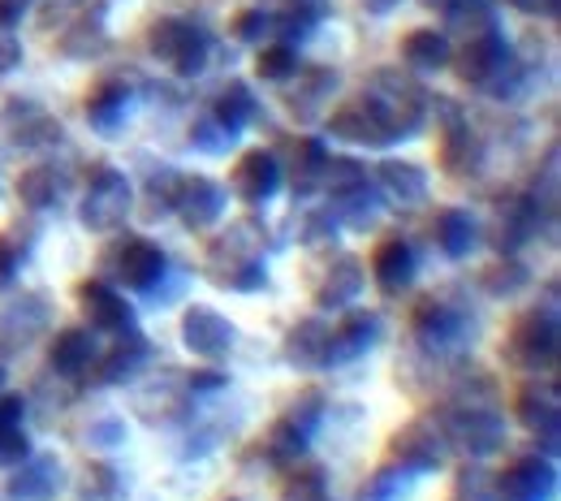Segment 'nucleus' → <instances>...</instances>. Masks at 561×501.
I'll use <instances>...</instances> for the list:
<instances>
[{"label":"nucleus","instance_id":"obj_16","mask_svg":"<svg viewBox=\"0 0 561 501\" xmlns=\"http://www.w3.org/2000/svg\"><path fill=\"white\" fill-rule=\"evenodd\" d=\"M78 307H82V320L91 324V333H126L135 329V307L108 286V282H82L78 286Z\"/></svg>","mask_w":561,"mask_h":501},{"label":"nucleus","instance_id":"obj_48","mask_svg":"<svg viewBox=\"0 0 561 501\" xmlns=\"http://www.w3.org/2000/svg\"><path fill=\"white\" fill-rule=\"evenodd\" d=\"M233 35H238L242 44H264V39L273 35V13H268V9H242V13L233 18Z\"/></svg>","mask_w":561,"mask_h":501},{"label":"nucleus","instance_id":"obj_2","mask_svg":"<svg viewBox=\"0 0 561 501\" xmlns=\"http://www.w3.org/2000/svg\"><path fill=\"white\" fill-rule=\"evenodd\" d=\"M147 48L160 66L178 73V78H195V73L208 70L211 57V39L208 31L191 18H156L151 31H147Z\"/></svg>","mask_w":561,"mask_h":501},{"label":"nucleus","instance_id":"obj_45","mask_svg":"<svg viewBox=\"0 0 561 501\" xmlns=\"http://www.w3.org/2000/svg\"><path fill=\"white\" fill-rule=\"evenodd\" d=\"M233 144H238V135H233L229 126H220L211 113L208 117H199L195 130H191V147H199V151H208V156H225Z\"/></svg>","mask_w":561,"mask_h":501},{"label":"nucleus","instance_id":"obj_3","mask_svg":"<svg viewBox=\"0 0 561 501\" xmlns=\"http://www.w3.org/2000/svg\"><path fill=\"white\" fill-rule=\"evenodd\" d=\"M130 208H135L130 178H126L117 164H95V169L87 173V191H82V204H78L82 229H91V234H113V229L126 225Z\"/></svg>","mask_w":561,"mask_h":501},{"label":"nucleus","instance_id":"obj_22","mask_svg":"<svg viewBox=\"0 0 561 501\" xmlns=\"http://www.w3.org/2000/svg\"><path fill=\"white\" fill-rule=\"evenodd\" d=\"M130 104H135V95H130V87L117 82V78L91 87V91H87V122H91V130L104 135V139L122 135V126H126V117H130Z\"/></svg>","mask_w":561,"mask_h":501},{"label":"nucleus","instance_id":"obj_29","mask_svg":"<svg viewBox=\"0 0 561 501\" xmlns=\"http://www.w3.org/2000/svg\"><path fill=\"white\" fill-rule=\"evenodd\" d=\"M48 363L57 376H82L95 363V338L91 329H61L48 342Z\"/></svg>","mask_w":561,"mask_h":501},{"label":"nucleus","instance_id":"obj_11","mask_svg":"<svg viewBox=\"0 0 561 501\" xmlns=\"http://www.w3.org/2000/svg\"><path fill=\"white\" fill-rule=\"evenodd\" d=\"M514 66V48L510 39L496 31V26H484L471 35V44L458 53V78L471 82V87H484L489 91L501 73Z\"/></svg>","mask_w":561,"mask_h":501},{"label":"nucleus","instance_id":"obj_38","mask_svg":"<svg viewBox=\"0 0 561 501\" xmlns=\"http://www.w3.org/2000/svg\"><path fill=\"white\" fill-rule=\"evenodd\" d=\"M208 277L220 289H238V294H255V289L268 286V269H264L260 255L255 260H238L229 269H208Z\"/></svg>","mask_w":561,"mask_h":501},{"label":"nucleus","instance_id":"obj_59","mask_svg":"<svg viewBox=\"0 0 561 501\" xmlns=\"http://www.w3.org/2000/svg\"><path fill=\"white\" fill-rule=\"evenodd\" d=\"M0 394H4V367H0Z\"/></svg>","mask_w":561,"mask_h":501},{"label":"nucleus","instance_id":"obj_4","mask_svg":"<svg viewBox=\"0 0 561 501\" xmlns=\"http://www.w3.org/2000/svg\"><path fill=\"white\" fill-rule=\"evenodd\" d=\"M367 95L376 100V109H380L393 144L415 139L423 130V122H427V91H423L415 78H407L402 70H380Z\"/></svg>","mask_w":561,"mask_h":501},{"label":"nucleus","instance_id":"obj_12","mask_svg":"<svg viewBox=\"0 0 561 501\" xmlns=\"http://www.w3.org/2000/svg\"><path fill=\"white\" fill-rule=\"evenodd\" d=\"M182 342L186 351L199 358H225L238 342V324L229 316H220L216 307H204V303H191L186 316H182Z\"/></svg>","mask_w":561,"mask_h":501},{"label":"nucleus","instance_id":"obj_56","mask_svg":"<svg viewBox=\"0 0 561 501\" xmlns=\"http://www.w3.org/2000/svg\"><path fill=\"white\" fill-rule=\"evenodd\" d=\"M31 4H35V0H0V26H4V31H13V26L31 13Z\"/></svg>","mask_w":561,"mask_h":501},{"label":"nucleus","instance_id":"obj_26","mask_svg":"<svg viewBox=\"0 0 561 501\" xmlns=\"http://www.w3.org/2000/svg\"><path fill=\"white\" fill-rule=\"evenodd\" d=\"M376 182H380V191H385L393 204H402V208H415V204L427 200V173H423L415 160H380Z\"/></svg>","mask_w":561,"mask_h":501},{"label":"nucleus","instance_id":"obj_35","mask_svg":"<svg viewBox=\"0 0 561 501\" xmlns=\"http://www.w3.org/2000/svg\"><path fill=\"white\" fill-rule=\"evenodd\" d=\"M329 151L320 139H298L294 144V195H316L320 191V169Z\"/></svg>","mask_w":561,"mask_h":501},{"label":"nucleus","instance_id":"obj_55","mask_svg":"<svg viewBox=\"0 0 561 501\" xmlns=\"http://www.w3.org/2000/svg\"><path fill=\"white\" fill-rule=\"evenodd\" d=\"M0 424H26V398L22 394H0Z\"/></svg>","mask_w":561,"mask_h":501},{"label":"nucleus","instance_id":"obj_18","mask_svg":"<svg viewBox=\"0 0 561 501\" xmlns=\"http://www.w3.org/2000/svg\"><path fill=\"white\" fill-rule=\"evenodd\" d=\"M277 191H280L277 156H273V151H264V147H251V151L233 164V195H238L242 204L260 208V204H268Z\"/></svg>","mask_w":561,"mask_h":501},{"label":"nucleus","instance_id":"obj_49","mask_svg":"<svg viewBox=\"0 0 561 501\" xmlns=\"http://www.w3.org/2000/svg\"><path fill=\"white\" fill-rule=\"evenodd\" d=\"M31 454L26 424H0V467H18Z\"/></svg>","mask_w":561,"mask_h":501},{"label":"nucleus","instance_id":"obj_19","mask_svg":"<svg viewBox=\"0 0 561 501\" xmlns=\"http://www.w3.org/2000/svg\"><path fill=\"white\" fill-rule=\"evenodd\" d=\"M415 273H420V260H415V247L407 238H385L376 251H371V282L380 286V294L398 298L415 286Z\"/></svg>","mask_w":561,"mask_h":501},{"label":"nucleus","instance_id":"obj_42","mask_svg":"<svg viewBox=\"0 0 561 501\" xmlns=\"http://www.w3.org/2000/svg\"><path fill=\"white\" fill-rule=\"evenodd\" d=\"M255 73H260L264 82H289L294 73H302V66H298V48H289V44H268V48H260Z\"/></svg>","mask_w":561,"mask_h":501},{"label":"nucleus","instance_id":"obj_53","mask_svg":"<svg viewBox=\"0 0 561 501\" xmlns=\"http://www.w3.org/2000/svg\"><path fill=\"white\" fill-rule=\"evenodd\" d=\"M87 441H95V445H122L126 441V424L122 420H100V424L87 429Z\"/></svg>","mask_w":561,"mask_h":501},{"label":"nucleus","instance_id":"obj_9","mask_svg":"<svg viewBox=\"0 0 561 501\" xmlns=\"http://www.w3.org/2000/svg\"><path fill=\"white\" fill-rule=\"evenodd\" d=\"M518 420H523V429H531L536 445H540L549 458H558V449H561V398H558V385H553V380H549V385L531 380V385H523V389H518Z\"/></svg>","mask_w":561,"mask_h":501},{"label":"nucleus","instance_id":"obj_5","mask_svg":"<svg viewBox=\"0 0 561 501\" xmlns=\"http://www.w3.org/2000/svg\"><path fill=\"white\" fill-rule=\"evenodd\" d=\"M476 333H480V320L462 303L427 294L415 307V338H420V346L436 351V355H454V351L476 346Z\"/></svg>","mask_w":561,"mask_h":501},{"label":"nucleus","instance_id":"obj_8","mask_svg":"<svg viewBox=\"0 0 561 501\" xmlns=\"http://www.w3.org/2000/svg\"><path fill=\"white\" fill-rule=\"evenodd\" d=\"M104 264H108V273H113L122 286L135 289V294H147V289L169 273V255H164L151 238H126L117 251L104 255Z\"/></svg>","mask_w":561,"mask_h":501},{"label":"nucleus","instance_id":"obj_58","mask_svg":"<svg viewBox=\"0 0 561 501\" xmlns=\"http://www.w3.org/2000/svg\"><path fill=\"white\" fill-rule=\"evenodd\" d=\"M73 9H78V0H57V4L44 13V26H57V22H66Z\"/></svg>","mask_w":561,"mask_h":501},{"label":"nucleus","instance_id":"obj_46","mask_svg":"<svg viewBox=\"0 0 561 501\" xmlns=\"http://www.w3.org/2000/svg\"><path fill=\"white\" fill-rule=\"evenodd\" d=\"M337 229H342V220H337L333 208H316V213H307L298 238H302L307 247H329V242H337Z\"/></svg>","mask_w":561,"mask_h":501},{"label":"nucleus","instance_id":"obj_43","mask_svg":"<svg viewBox=\"0 0 561 501\" xmlns=\"http://www.w3.org/2000/svg\"><path fill=\"white\" fill-rule=\"evenodd\" d=\"M87 480L78 485V501H117L122 498V476L108 467V463H91L87 471H82Z\"/></svg>","mask_w":561,"mask_h":501},{"label":"nucleus","instance_id":"obj_24","mask_svg":"<svg viewBox=\"0 0 561 501\" xmlns=\"http://www.w3.org/2000/svg\"><path fill=\"white\" fill-rule=\"evenodd\" d=\"M358 294H363V260H358V255H337V260L324 269V277L316 282V303H320L324 311L351 307Z\"/></svg>","mask_w":561,"mask_h":501},{"label":"nucleus","instance_id":"obj_34","mask_svg":"<svg viewBox=\"0 0 561 501\" xmlns=\"http://www.w3.org/2000/svg\"><path fill=\"white\" fill-rule=\"evenodd\" d=\"M432 13H440L449 26H458V31H484L492 26V4L489 0H423Z\"/></svg>","mask_w":561,"mask_h":501},{"label":"nucleus","instance_id":"obj_47","mask_svg":"<svg viewBox=\"0 0 561 501\" xmlns=\"http://www.w3.org/2000/svg\"><path fill=\"white\" fill-rule=\"evenodd\" d=\"M178 178H182V173H173V169H160V173H151V182H147V200H151L147 216H151V220H156V216H164V213H173Z\"/></svg>","mask_w":561,"mask_h":501},{"label":"nucleus","instance_id":"obj_30","mask_svg":"<svg viewBox=\"0 0 561 501\" xmlns=\"http://www.w3.org/2000/svg\"><path fill=\"white\" fill-rule=\"evenodd\" d=\"M66 173L57 169V164H31L22 178H18V200L26 204V208H35V213H44V208H57L61 204V195H66Z\"/></svg>","mask_w":561,"mask_h":501},{"label":"nucleus","instance_id":"obj_50","mask_svg":"<svg viewBox=\"0 0 561 501\" xmlns=\"http://www.w3.org/2000/svg\"><path fill=\"white\" fill-rule=\"evenodd\" d=\"M22 273V247L13 234H0V294H9Z\"/></svg>","mask_w":561,"mask_h":501},{"label":"nucleus","instance_id":"obj_40","mask_svg":"<svg viewBox=\"0 0 561 501\" xmlns=\"http://www.w3.org/2000/svg\"><path fill=\"white\" fill-rule=\"evenodd\" d=\"M324 415H329V398H324L320 389H302V394L285 407V415H280V420H289L302 436H316L320 424H324Z\"/></svg>","mask_w":561,"mask_h":501},{"label":"nucleus","instance_id":"obj_1","mask_svg":"<svg viewBox=\"0 0 561 501\" xmlns=\"http://www.w3.org/2000/svg\"><path fill=\"white\" fill-rule=\"evenodd\" d=\"M436 429L445 436V445L462 449L467 458H489L505 445V420L489 402H454L440 407Z\"/></svg>","mask_w":561,"mask_h":501},{"label":"nucleus","instance_id":"obj_13","mask_svg":"<svg viewBox=\"0 0 561 501\" xmlns=\"http://www.w3.org/2000/svg\"><path fill=\"white\" fill-rule=\"evenodd\" d=\"M9 498L13 501H57L66 489V467L57 454H26L18 467H9Z\"/></svg>","mask_w":561,"mask_h":501},{"label":"nucleus","instance_id":"obj_17","mask_svg":"<svg viewBox=\"0 0 561 501\" xmlns=\"http://www.w3.org/2000/svg\"><path fill=\"white\" fill-rule=\"evenodd\" d=\"M329 130H333V139H346V144L358 147H393V135H389V126H385V117H380V109L367 91L333 113Z\"/></svg>","mask_w":561,"mask_h":501},{"label":"nucleus","instance_id":"obj_32","mask_svg":"<svg viewBox=\"0 0 561 501\" xmlns=\"http://www.w3.org/2000/svg\"><path fill=\"white\" fill-rule=\"evenodd\" d=\"M402 61H407L411 70H445V66L454 61V48H449V39H445L440 31L423 26V31H411V35L402 39Z\"/></svg>","mask_w":561,"mask_h":501},{"label":"nucleus","instance_id":"obj_54","mask_svg":"<svg viewBox=\"0 0 561 501\" xmlns=\"http://www.w3.org/2000/svg\"><path fill=\"white\" fill-rule=\"evenodd\" d=\"M191 394H216L229 385V372H216V367H204V372H191Z\"/></svg>","mask_w":561,"mask_h":501},{"label":"nucleus","instance_id":"obj_37","mask_svg":"<svg viewBox=\"0 0 561 501\" xmlns=\"http://www.w3.org/2000/svg\"><path fill=\"white\" fill-rule=\"evenodd\" d=\"M358 186H367V169H363L354 156H329V160H324V169H320V191H329V200L351 195Z\"/></svg>","mask_w":561,"mask_h":501},{"label":"nucleus","instance_id":"obj_41","mask_svg":"<svg viewBox=\"0 0 561 501\" xmlns=\"http://www.w3.org/2000/svg\"><path fill=\"white\" fill-rule=\"evenodd\" d=\"M285 485H280V501H329V480L320 467H285Z\"/></svg>","mask_w":561,"mask_h":501},{"label":"nucleus","instance_id":"obj_44","mask_svg":"<svg viewBox=\"0 0 561 501\" xmlns=\"http://www.w3.org/2000/svg\"><path fill=\"white\" fill-rule=\"evenodd\" d=\"M100 44H104V9H95V18H78L73 31L61 39V48L70 57H91V53H100Z\"/></svg>","mask_w":561,"mask_h":501},{"label":"nucleus","instance_id":"obj_28","mask_svg":"<svg viewBox=\"0 0 561 501\" xmlns=\"http://www.w3.org/2000/svg\"><path fill=\"white\" fill-rule=\"evenodd\" d=\"M436 247L445 251V260H467L480 247V220L467 208H445L436 216Z\"/></svg>","mask_w":561,"mask_h":501},{"label":"nucleus","instance_id":"obj_27","mask_svg":"<svg viewBox=\"0 0 561 501\" xmlns=\"http://www.w3.org/2000/svg\"><path fill=\"white\" fill-rule=\"evenodd\" d=\"M324 351H329V324H324L320 316L298 320V324L285 333V363H289V367L316 372V367H324Z\"/></svg>","mask_w":561,"mask_h":501},{"label":"nucleus","instance_id":"obj_39","mask_svg":"<svg viewBox=\"0 0 561 501\" xmlns=\"http://www.w3.org/2000/svg\"><path fill=\"white\" fill-rule=\"evenodd\" d=\"M333 91H337V73H333V70H311V73H307V87L289 95V109H294L302 122H311V117L320 113V104H324Z\"/></svg>","mask_w":561,"mask_h":501},{"label":"nucleus","instance_id":"obj_60","mask_svg":"<svg viewBox=\"0 0 561 501\" xmlns=\"http://www.w3.org/2000/svg\"><path fill=\"white\" fill-rule=\"evenodd\" d=\"M229 501H238V498H229Z\"/></svg>","mask_w":561,"mask_h":501},{"label":"nucleus","instance_id":"obj_51","mask_svg":"<svg viewBox=\"0 0 561 501\" xmlns=\"http://www.w3.org/2000/svg\"><path fill=\"white\" fill-rule=\"evenodd\" d=\"M527 282V273H523V264H492L489 273V289L492 294H514V289Z\"/></svg>","mask_w":561,"mask_h":501},{"label":"nucleus","instance_id":"obj_23","mask_svg":"<svg viewBox=\"0 0 561 501\" xmlns=\"http://www.w3.org/2000/svg\"><path fill=\"white\" fill-rule=\"evenodd\" d=\"M147 358H151V342L142 338L139 329L117 333V346L100 358L95 385H126V380H135L142 367H147Z\"/></svg>","mask_w":561,"mask_h":501},{"label":"nucleus","instance_id":"obj_14","mask_svg":"<svg viewBox=\"0 0 561 501\" xmlns=\"http://www.w3.org/2000/svg\"><path fill=\"white\" fill-rule=\"evenodd\" d=\"M173 213L182 216L186 229H211L225 216V186L204 178V173H182L178 195H173Z\"/></svg>","mask_w":561,"mask_h":501},{"label":"nucleus","instance_id":"obj_52","mask_svg":"<svg viewBox=\"0 0 561 501\" xmlns=\"http://www.w3.org/2000/svg\"><path fill=\"white\" fill-rule=\"evenodd\" d=\"M18 66H22V44H18V35H13V31H4V26H0V78H4V73H13Z\"/></svg>","mask_w":561,"mask_h":501},{"label":"nucleus","instance_id":"obj_31","mask_svg":"<svg viewBox=\"0 0 561 501\" xmlns=\"http://www.w3.org/2000/svg\"><path fill=\"white\" fill-rule=\"evenodd\" d=\"M320 18H324V0H285V9L273 13V35H280V44L294 48L316 35Z\"/></svg>","mask_w":561,"mask_h":501},{"label":"nucleus","instance_id":"obj_15","mask_svg":"<svg viewBox=\"0 0 561 501\" xmlns=\"http://www.w3.org/2000/svg\"><path fill=\"white\" fill-rule=\"evenodd\" d=\"M385 338V320L376 311H346L342 324L329 329V351H324V367H342L367 355L376 342Z\"/></svg>","mask_w":561,"mask_h":501},{"label":"nucleus","instance_id":"obj_36","mask_svg":"<svg viewBox=\"0 0 561 501\" xmlns=\"http://www.w3.org/2000/svg\"><path fill=\"white\" fill-rule=\"evenodd\" d=\"M211 117H216L220 126H229L233 135H242V126L255 117V95H251V87H247V82H229V87L220 91Z\"/></svg>","mask_w":561,"mask_h":501},{"label":"nucleus","instance_id":"obj_57","mask_svg":"<svg viewBox=\"0 0 561 501\" xmlns=\"http://www.w3.org/2000/svg\"><path fill=\"white\" fill-rule=\"evenodd\" d=\"M518 13H527V18H553L558 13L561 0H510Z\"/></svg>","mask_w":561,"mask_h":501},{"label":"nucleus","instance_id":"obj_20","mask_svg":"<svg viewBox=\"0 0 561 501\" xmlns=\"http://www.w3.org/2000/svg\"><path fill=\"white\" fill-rule=\"evenodd\" d=\"M449 126L440 130V164L449 178H476L484 169V139L458 117V109H445Z\"/></svg>","mask_w":561,"mask_h":501},{"label":"nucleus","instance_id":"obj_10","mask_svg":"<svg viewBox=\"0 0 561 501\" xmlns=\"http://www.w3.org/2000/svg\"><path fill=\"white\" fill-rule=\"evenodd\" d=\"M445 436L440 429L432 424V420H415V424H407V429L393 432V441H389V463H398L402 471H411L415 480L420 476H432L440 463H445Z\"/></svg>","mask_w":561,"mask_h":501},{"label":"nucleus","instance_id":"obj_6","mask_svg":"<svg viewBox=\"0 0 561 501\" xmlns=\"http://www.w3.org/2000/svg\"><path fill=\"white\" fill-rule=\"evenodd\" d=\"M558 286H549V303L518 316L510 333V358L527 372H549L558 363Z\"/></svg>","mask_w":561,"mask_h":501},{"label":"nucleus","instance_id":"obj_21","mask_svg":"<svg viewBox=\"0 0 561 501\" xmlns=\"http://www.w3.org/2000/svg\"><path fill=\"white\" fill-rule=\"evenodd\" d=\"M0 126L9 130V139L18 147H53L61 144V122H53L35 100H13L4 113H0Z\"/></svg>","mask_w":561,"mask_h":501},{"label":"nucleus","instance_id":"obj_7","mask_svg":"<svg viewBox=\"0 0 561 501\" xmlns=\"http://www.w3.org/2000/svg\"><path fill=\"white\" fill-rule=\"evenodd\" d=\"M558 498V458L523 454L492 480V501H553Z\"/></svg>","mask_w":561,"mask_h":501},{"label":"nucleus","instance_id":"obj_33","mask_svg":"<svg viewBox=\"0 0 561 501\" xmlns=\"http://www.w3.org/2000/svg\"><path fill=\"white\" fill-rule=\"evenodd\" d=\"M411 485H415L411 471H402L398 463H385V467H376V471L363 480V489H358L354 501H402L411 493Z\"/></svg>","mask_w":561,"mask_h":501},{"label":"nucleus","instance_id":"obj_25","mask_svg":"<svg viewBox=\"0 0 561 501\" xmlns=\"http://www.w3.org/2000/svg\"><path fill=\"white\" fill-rule=\"evenodd\" d=\"M536 234H540V204H536V200H510V204L496 213V247H501L505 255L523 251Z\"/></svg>","mask_w":561,"mask_h":501}]
</instances>
